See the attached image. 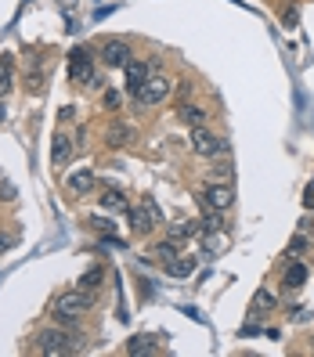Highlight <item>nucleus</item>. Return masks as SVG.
<instances>
[{"label": "nucleus", "instance_id": "1", "mask_svg": "<svg viewBox=\"0 0 314 357\" xmlns=\"http://www.w3.org/2000/svg\"><path fill=\"white\" fill-rule=\"evenodd\" d=\"M76 350H83V340L76 332H58V328H47V332H40L36 335V343H33V354H54V357H61V354H76Z\"/></svg>", "mask_w": 314, "mask_h": 357}, {"label": "nucleus", "instance_id": "2", "mask_svg": "<svg viewBox=\"0 0 314 357\" xmlns=\"http://www.w3.org/2000/svg\"><path fill=\"white\" fill-rule=\"evenodd\" d=\"M94 307V296L87 289H69V292H58L54 296V303H51V310L54 314H66V318H83Z\"/></svg>", "mask_w": 314, "mask_h": 357}, {"label": "nucleus", "instance_id": "3", "mask_svg": "<svg viewBox=\"0 0 314 357\" xmlns=\"http://www.w3.org/2000/svg\"><path fill=\"white\" fill-rule=\"evenodd\" d=\"M170 91H174L170 76H166V73H152L149 79H144V87H141V94H137L134 101H137V105H159V101L170 98Z\"/></svg>", "mask_w": 314, "mask_h": 357}, {"label": "nucleus", "instance_id": "4", "mask_svg": "<svg viewBox=\"0 0 314 357\" xmlns=\"http://www.w3.org/2000/svg\"><path fill=\"white\" fill-rule=\"evenodd\" d=\"M130 224H134L137 235H149L152 227H159V224H163L159 206H156L152 199H141V206H134V209H130Z\"/></svg>", "mask_w": 314, "mask_h": 357}, {"label": "nucleus", "instance_id": "5", "mask_svg": "<svg viewBox=\"0 0 314 357\" xmlns=\"http://www.w3.org/2000/svg\"><path fill=\"white\" fill-rule=\"evenodd\" d=\"M202 202L209 206V209H232V202H235V192H232V184H224V181H214V184H206V192H202Z\"/></svg>", "mask_w": 314, "mask_h": 357}, {"label": "nucleus", "instance_id": "6", "mask_svg": "<svg viewBox=\"0 0 314 357\" xmlns=\"http://www.w3.org/2000/svg\"><path fill=\"white\" fill-rule=\"evenodd\" d=\"M130 58H134V54H130V47L123 44V40H105V44H101V61H105L109 69H123Z\"/></svg>", "mask_w": 314, "mask_h": 357}, {"label": "nucleus", "instance_id": "7", "mask_svg": "<svg viewBox=\"0 0 314 357\" xmlns=\"http://www.w3.org/2000/svg\"><path fill=\"white\" fill-rule=\"evenodd\" d=\"M123 73H127V91L137 98L141 94V87H144V79L152 76V69H149V61H141V58H130L127 66H123Z\"/></svg>", "mask_w": 314, "mask_h": 357}, {"label": "nucleus", "instance_id": "8", "mask_svg": "<svg viewBox=\"0 0 314 357\" xmlns=\"http://www.w3.org/2000/svg\"><path fill=\"white\" fill-rule=\"evenodd\" d=\"M94 54H91V47H76L73 54H69V73H73V79L80 83V79H91L94 76Z\"/></svg>", "mask_w": 314, "mask_h": 357}, {"label": "nucleus", "instance_id": "9", "mask_svg": "<svg viewBox=\"0 0 314 357\" xmlns=\"http://www.w3.org/2000/svg\"><path fill=\"white\" fill-rule=\"evenodd\" d=\"M214 149H217V134H209L206 127H192V152L195 155H214Z\"/></svg>", "mask_w": 314, "mask_h": 357}, {"label": "nucleus", "instance_id": "10", "mask_svg": "<svg viewBox=\"0 0 314 357\" xmlns=\"http://www.w3.org/2000/svg\"><path fill=\"white\" fill-rule=\"evenodd\" d=\"M137 137L134 127H127V123H112L109 130H105V141H109V149H123V144H130Z\"/></svg>", "mask_w": 314, "mask_h": 357}, {"label": "nucleus", "instance_id": "11", "mask_svg": "<svg viewBox=\"0 0 314 357\" xmlns=\"http://www.w3.org/2000/svg\"><path fill=\"white\" fill-rule=\"evenodd\" d=\"M73 144L76 141H69L66 134H54V141H51V162L54 166H66L73 159Z\"/></svg>", "mask_w": 314, "mask_h": 357}, {"label": "nucleus", "instance_id": "12", "mask_svg": "<svg viewBox=\"0 0 314 357\" xmlns=\"http://www.w3.org/2000/svg\"><path fill=\"white\" fill-rule=\"evenodd\" d=\"M101 209H109V213H123L127 206V195L119 192V188H101Z\"/></svg>", "mask_w": 314, "mask_h": 357}, {"label": "nucleus", "instance_id": "13", "mask_svg": "<svg viewBox=\"0 0 314 357\" xmlns=\"http://www.w3.org/2000/svg\"><path fill=\"white\" fill-rule=\"evenodd\" d=\"M177 116L188 123V127H206V109H202V105H195V101H184L181 109H177Z\"/></svg>", "mask_w": 314, "mask_h": 357}, {"label": "nucleus", "instance_id": "14", "mask_svg": "<svg viewBox=\"0 0 314 357\" xmlns=\"http://www.w3.org/2000/svg\"><path fill=\"white\" fill-rule=\"evenodd\" d=\"M94 188V170H76V174H69V192L73 195H87Z\"/></svg>", "mask_w": 314, "mask_h": 357}, {"label": "nucleus", "instance_id": "15", "mask_svg": "<svg viewBox=\"0 0 314 357\" xmlns=\"http://www.w3.org/2000/svg\"><path fill=\"white\" fill-rule=\"evenodd\" d=\"M192 271H195V257H174L170 264H166V275H174V278H188V275H192Z\"/></svg>", "mask_w": 314, "mask_h": 357}, {"label": "nucleus", "instance_id": "16", "mask_svg": "<svg viewBox=\"0 0 314 357\" xmlns=\"http://www.w3.org/2000/svg\"><path fill=\"white\" fill-rule=\"evenodd\" d=\"M304 282H307V267H304V264H289V267H285V285H289V289H300Z\"/></svg>", "mask_w": 314, "mask_h": 357}, {"label": "nucleus", "instance_id": "17", "mask_svg": "<svg viewBox=\"0 0 314 357\" xmlns=\"http://www.w3.org/2000/svg\"><path fill=\"white\" fill-rule=\"evenodd\" d=\"M101 282H105V271H101V267H87V271H83V278H80V289L94 292Z\"/></svg>", "mask_w": 314, "mask_h": 357}, {"label": "nucleus", "instance_id": "18", "mask_svg": "<svg viewBox=\"0 0 314 357\" xmlns=\"http://www.w3.org/2000/svg\"><path fill=\"white\" fill-rule=\"evenodd\" d=\"M202 231H224V209H209V206H206Z\"/></svg>", "mask_w": 314, "mask_h": 357}, {"label": "nucleus", "instance_id": "19", "mask_svg": "<svg viewBox=\"0 0 314 357\" xmlns=\"http://www.w3.org/2000/svg\"><path fill=\"white\" fill-rule=\"evenodd\" d=\"M152 257H159V260H163V267H166V264H170L174 257H181V253H177V242H170V238H166V242H159V245L152 249Z\"/></svg>", "mask_w": 314, "mask_h": 357}, {"label": "nucleus", "instance_id": "20", "mask_svg": "<svg viewBox=\"0 0 314 357\" xmlns=\"http://www.w3.org/2000/svg\"><path fill=\"white\" fill-rule=\"evenodd\" d=\"M127 354H134V357H137V354H159V347H156L152 340H141V335H134V340L127 343Z\"/></svg>", "mask_w": 314, "mask_h": 357}, {"label": "nucleus", "instance_id": "21", "mask_svg": "<svg viewBox=\"0 0 314 357\" xmlns=\"http://www.w3.org/2000/svg\"><path fill=\"white\" fill-rule=\"evenodd\" d=\"M275 296H271L267 289H257V296H253V310H275Z\"/></svg>", "mask_w": 314, "mask_h": 357}, {"label": "nucleus", "instance_id": "22", "mask_svg": "<svg viewBox=\"0 0 314 357\" xmlns=\"http://www.w3.org/2000/svg\"><path fill=\"white\" fill-rule=\"evenodd\" d=\"M11 91V58H0V98Z\"/></svg>", "mask_w": 314, "mask_h": 357}, {"label": "nucleus", "instance_id": "23", "mask_svg": "<svg viewBox=\"0 0 314 357\" xmlns=\"http://www.w3.org/2000/svg\"><path fill=\"white\" fill-rule=\"evenodd\" d=\"M209 177L232 184V162H214V166H209Z\"/></svg>", "mask_w": 314, "mask_h": 357}, {"label": "nucleus", "instance_id": "24", "mask_svg": "<svg viewBox=\"0 0 314 357\" xmlns=\"http://www.w3.org/2000/svg\"><path fill=\"white\" fill-rule=\"evenodd\" d=\"M119 101H123V94H119V91H105V94H101V105H105L109 112H116V109H119Z\"/></svg>", "mask_w": 314, "mask_h": 357}, {"label": "nucleus", "instance_id": "25", "mask_svg": "<svg viewBox=\"0 0 314 357\" xmlns=\"http://www.w3.org/2000/svg\"><path fill=\"white\" fill-rule=\"evenodd\" d=\"M224 245H227V238H206V253H220Z\"/></svg>", "mask_w": 314, "mask_h": 357}, {"label": "nucleus", "instance_id": "26", "mask_svg": "<svg viewBox=\"0 0 314 357\" xmlns=\"http://www.w3.org/2000/svg\"><path fill=\"white\" fill-rule=\"evenodd\" d=\"M289 249H292V253H307V249H311V242L297 235V238H292V242H289Z\"/></svg>", "mask_w": 314, "mask_h": 357}, {"label": "nucleus", "instance_id": "27", "mask_svg": "<svg viewBox=\"0 0 314 357\" xmlns=\"http://www.w3.org/2000/svg\"><path fill=\"white\" fill-rule=\"evenodd\" d=\"M4 116H8V109H4V105H0V123H4Z\"/></svg>", "mask_w": 314, "mask_h": 357}]
</instances>
